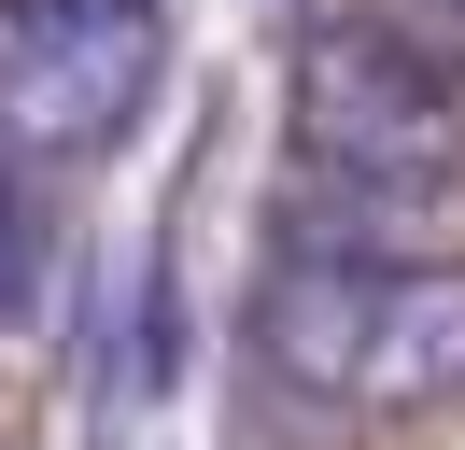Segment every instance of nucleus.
Returning a JSON list of instances; mask_svg holds the SVG:
<instances>
[{"label":"nucleus","mask_w":465,"mask_h":450,"mask_svg":"<svg viewBox=\"0 0 465 450\" xmlns=\"http://www.w3.org/2000/svg\"><path fill=\"white\" fill-rule=\"evenodd\" d=\"M254 366L296 408L339 422H409L465 394V253H395V240H296L254 281Z\"/></svg>","instance_id":"f257e3e1"},{"label":"nucleus","mask_w":465,"mask_h":450,"mask_svg":"<svg viewBox=\"0 0 465 450\" xmlns=\"http://www.w3.org/2000/svg\"><path fill=\"white\" fill-rule=\"evenodd\" d=\"M296 240H352V225L423 211L437 183L465 169V84L423 28L395 15H324L296 43Z\"/></svg>","instance_id":"f03ea898"},{"label":"nucleus","mask_w":465,"mask_h":450,"mask_svg":"<svg viewBox=\"0 0 465 450\" xmlns=\"http://www.w3.org/2000/svg\"><path fill=\"white\" fill-rule=\"evenodd\" d=\"M155 0H0V169L57 183L142 112Z\"/></svg>","instance_id":"7ed1b4c3"},{"label":"nucleus","mask_w":465,"mask_h":450,"mask_svg":"<svg viewBox=\"0 0 465 450\" xmlns=\"http://www.w3.org/2000/svg\"><path fill=\"white\" fill-rule=\"evenodd\" d=\"M409 15H423V28H437V43H465V0H409Z\"/></svg>","instance_id":"20e7f679"}]
</instances>
